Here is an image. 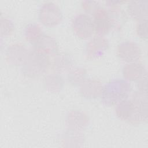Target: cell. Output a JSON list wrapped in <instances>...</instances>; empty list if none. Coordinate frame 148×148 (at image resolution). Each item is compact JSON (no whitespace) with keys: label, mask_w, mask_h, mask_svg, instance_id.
Segmentation results:
<instances>
[{"label":"cell","mask_w":148,"mask_h":148,"mask_svg":"<svg viewBox=\"0 0 148 148\" xmlns=\"http://www.w3.org/2000/svg\"><path fill=\"white\" fill-rule=\"evenodd\" d=\"M32 50L50 57L58 54V46L53 37L43 34L33 44Z\"/></svg>","instance_id":"10"},{"label":"cell","mask_w":148,"mask_h":148,"mask_svg":"<svg viewBox=\"0 0 148 148\" xmlns=\"http://www.w3.org/2000/svg\"><path fill=\"white\" fill-rule=\"evenodd\" d=\"M124 2V1H108L106 2V5L109 8H117V7H120L121 5L123 4Z\"/></svg>","instance_id":"25"},{"label":"cell","mask_w":148,"mask_h":148,"mask_svg":"<svg viewBox=\"0 0 148 148\" xmlns=\"http://www.w3.org/2000/svg\"><path fill=\"white\" fill-rule=\"evenodd\" d=\"M29 53V51L24 45L14 43L6 49V60L12 65L22 66L27 60Z\"/></svg>","instance_id":"9"},{"label":"cell","mask_w":148,"mask_h":148,"mask_svg":"<svg viewBox=\"0 0 148 148\" xmlns=\"http://www.w3.org/2000/svg\"><path fill=\"white\" fill-rule=\"evenodd\" d=\"M43 83L47 91L51 92H58L63 88L64 79L59 73H52L45 76Z\"/></svg>","instance_id":"16"},{"label":"cell","mask_w":148,"mask_h":148,"mask_svg":"<svg viewBox=\"0 0 148 148\" xmlns=\"http://www.w3.org/2000/svg\"><path fill=\"white\" fill-rule=\"evenodd\" d=\"M116 54L121 61L128 63L138 62L141 57L139 46L132 41H124L117 47Z\"/></svg>","instance_id":"6"},{"label":"cell","mask_w":148,"mask_h":148,"mask_svg":"<svg viewBox=\"0 0 148 148\" xmlns=\"http://www.w3.org/2000/svg\"><path fill=\"white\" fill-rule=\"evenodd\" d=\"M109 16L112 21L113 28H121L126 21V15L121 10L120 7L109 8L108 10Z\"/></svg>","instance_id":"18"},{"label":"cell","mask_w":148,"mask_h":148,"mask_svg":"<svg viewBox=\"0 0 148 148\" xmlns=\"http://www.w3.org/2000/svg\"><path fill=\"white\" fill-rule=\"evenodd\" d=\"M147 1L136 0L129 2L127 9L130 16L139 21L147 18Z\"/></svg>","instance_id":"14"},{"label":"cell","mask_w":148,"mask_h":148,"mask_svg":"<svg viewBox=\"0 0 148 148\" xmlns=\"http://www.w3.org/2000/svg\"><path fill=\"white\" fill-rule=\"evenodd\" d=\"M131 99L143 115L147 119V93L137 90L133 93Z\"/></svg>","instance_id":"20"},{"label":"cell","mask_w":148,"mask_h":148,"mask_svg":"<svg viewBox=\"0 0 148 148\" xmlns=\"http://www.w3.org/2000/svg\"><path fill=\"white\" fill-rule=\"evenodd\" d=\"M74 61L72 57L66 53L57 54L54 56L52 66L57 73L69 71L73 67Z\"/></svg>","instance_id":"15"},{"label":"cell","mask_w":148,"mask_h":148,"mask_svg":"<svg viewBox=\"0 0 148 148\" xmlns=\"http://www.w3.org/2000/svg\"><path fill=\"white\" fill-rule=\"evenodd\" d=\"M66 124L68 130L80 131L88 124V118L87 115L80 110H71L66 118Z\"/></svg>","instance_id":"12"},{"label":"cell","mask_w":148,"mask_h":148,"mask_svg":"<svg viewBox=\"0 0 148 148\" xmlns=\"http://www.w3.org/2000/svg\"><path fill=\"white\" fill-rule=\"evenodd\" d=\"M123 75L125 80L127 81L138 82L147 76L145 66L138 62L128 63L123 68Z\"/></svg>","instance_id":"13"},{"label":"cell","mask_w":148,"mask_h":148,"mask_svg":"<svg viewBox=\"0 0 148 148\" xmlns=\"http://www.w3.org/2000/svg\"><path fill=\"white\" fill-rule=\"evenodd\" d=\"M138 90L147 93V77L145 76L138 82Z\"/></svg>","instance_id":"24"},{"label":"cell","mask_w":148,"mask_h":148,"mask_svg":"<svg viewBox=\"0 0 148 148\" xmlns=\"http://www.w3.org/2000/svg\"><path fill=\"white\" fill-rule=\"evenodd\" d=\"M71 25L74 34L82 39L91 38L94 32L92 19L87 14L76 15L72 19Z\"/></svg>","instance_id":"5"},{"label":"cell","mask_w":148,"mask_h":148,"mask_svg":"<svg viewBox=\"0 0 148 148\" xmlns=\"http://www.w3.org/2000/svg\"><path fill=\"white\" fill-rule=\"evenodd\" d=\"M82 7L87 14L93 15L101 6L97 1H83L82 2Z\"/></svg>","instance_id":"22"},{"label":"cell","mask_w":148,"mask_h":148,"mask_svg":"<svg viewBox=\"0 0 148 148\" xmlns=\"http://www.w3.org/2000/svg\"><path fill=\"white\" fill-rule=\"evenodd\" d=\"M115 112L119 119L133 125L147 121L131 99H124L117 104Z\"/></svg>","instance_id":"3"},{"label":"cell","mask_w":148,"mask_h":148,"mask_svg":"<svg viewBox=\"0 0 148 148\" xmlns=\"http://www.w3.org/2000/svg\"><path fill=\"white\" fill-rule=\"evenodd\" d=\"M86 71L82 67L73 68L68 73V82L73 86H80L86 80Z\"/></svg>","instance_id":"19"},{"label":"cell","mask_w":148,"mask_h":148,"mask_svg":"<svg viewBox=\"0 0 148 148\" xmlns=\"http://www.w3.org/2000/svg\"><path fill=\"white\" fill-rule=\"evenodd\" d=\"M14 31L13 22L6 17H1V36L6 37L10 35Z\"/></svg>","instance_id":"21"},{"label":"cell","mask_w":148,"mask_h":148,"mask_svg":"<svg viewBox=\"0 0 148 148\" xmlns=\"http://www.w3.org/2000/svg\"><path fill=\"white\" fill-rule=\"evenodd\" d=\"M131 91V86L125 79H113L103 86L101 98L106 106L116 105L127 99Z\"/></svg>","instance_id":"1"},{"label":"cell","mask_w":148,"mask_h":148,"mask_svg":"<svg viewBox=\"0 0 148 148\" xmlns=\"http://www.w3.org/2000/svg\"><path fill=\"white\" fill-rule=\"evenodd\" d=\"M43 35L42 29L36 23H29L25 27L24 36L27 40L32 44L35 43Z\"/></svg>","instance_id":"17"},{"label":"cell","mask_w":148,"mask_h":148,"mask_svg":"<svg viewBox=\"0 0 148 148\" xmlns=\"http://www.w3.org/2000/svg\"><path fill=\"white\" fill-rule=\"evenodd\" d=\"M147 18L138 22L136 27V32L138 36L143 40L147 39Z\"/></svg>","instance_id":"23"},{"label":"cell","mask_w":148,"mask_h":148,"mask_svg":"<svg viewBox=\"0 0 148 148\" xmlns=\"http://www.w3.org/2000/svg\"><path fill=\"white\" fill-rule=\"evenodd\" d=\"M92 16L94 32L98 35L105 36L113 28L108 10L101 6Z\"/></svg>","instance_id":"8"},{"label":"cell","mask_w":148,"mask_h":148,"mask_svg":"<svg viewBox=\"0 0 148 148\" xmlns=\"http://www.w3.org/2000/svg\"><path fill=\"white\" fill-rule=\"evenodd\" d=\"M103 86L99 80L86 79L80 86L79 91L82 96L87 99H95L101 96Z\"/></svg>","instance_id":"11"},{"label":"cell","mask_w":148,"mask_h":148,"mask_svg":"<svg viewBox=\"0 0 148 148\" xmlns=\"http://www.w3.org/2000/svg\"><path fill=\"white\" fill-rule=\"evenodd\" d=\"M50 64V57L32 50L22 66V72L28 77L38 78L46 73Z\"/></svg>","instance_id":"2"},{"label":"cell","mask_w":148,"mask_h":148,"mask_svg":"<svg viewBox=\"0 0 148 148\" xmlns=\"http://www.w3.org/2000/svg\"><path fill=\"white\" fill-rule=\"evenodd\" d=\"M39 20L44 26L53 28L60 24L62 20V13L54 3L47 2L42 4L38 13Z\"/></svg>","instance_id":"4"},{"label":"cell","mask_w":148,"mask_h":148,"mask_svg":"<svg viewBox=\"0 0 148 148\" xmlns=\"http://www.w3.org/2000/svg\"><path fill=\"white\" fill-rule=\"evenodd\" d=\"M109 46V41L105 36H95L91 38L86 45V56L90 60L98 58L107 51Z\"/></svg>","instance_id":"7"}]
</instances>
